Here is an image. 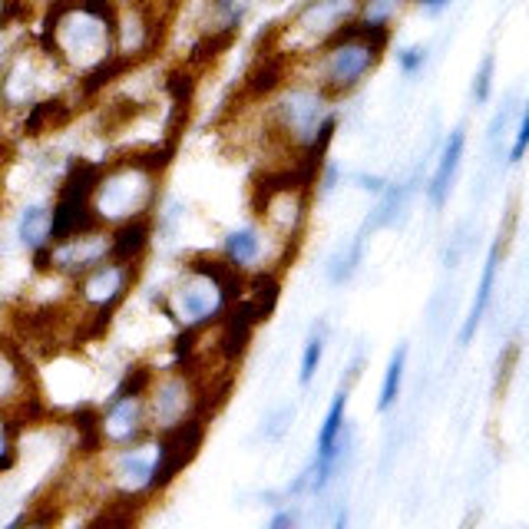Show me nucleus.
Returning <instances> with one entry per match:
<instances>
[{"label": "nucleus", "mask_w": 529, "mask_h": 529, "mask_svg": "<svg viewBox=\"0 0 529 529\" xmlns=\"http://www.w3.org/2000/svg\"><path fill=\"white\" fill-rule=\"evenodd\" d=\"M70 116H73V106L67 100H60V96H47V100L30 103V113H27V120H24V133L27 136L53 133V129L67 126Z\"/></svg>", "instance_id": "nucleus-12"}, {"label": "nucleus", "mask_w": 529, "mask_h": 529, "mask_svg": "<svg viewBox=\"0 0 529 529\" xmlns=\"http://www.w3.org/2000/svg\"><path fill=\"white\" fill-rule=\"evenodd\" d=\"M149 410L146 397L139 394H113V401L106 404L100 414V440L103 447L123 450L133 444H143V437L149 434Z\"/></svg>", "instance_id": "nucleus-4"}, {"label": "nucleus", "mask_w": 529, "mask_h": 529, "mask_svg": "<svg viewBox=\"0 0 529 529\" xmlns=\"http://www.w3.org/2000/svg\"><path fill=\"white\" fill-rule=\"evenodd\" d=\"M526 146H529V116L520 110V113H516V143L510 149V163H520L523 153H526Z\"/></svg>", "instance_id": "nucleus-21"}, {"label": "nucleus", "mask_w": 529, "mask_h": 529, "mask_svg": "<svg viewBox=\"0 0 529 529\" xmlns=\"http://www.w3.org/2000/svg\"><path fill=\"white\" fill-rule=\"evenodd\" d=\"M361 182V189H367V192H374V196H381L384 192V179L381 176H354Z\"/></svg>", "instance_id": "nucleus-23"}, {"label": "nucleus", "mask_w": 529, "mask_h": 529, "mask_svg": "<svg viewBox=\"0 0 529 529\" xmlns=\"http://www.w3.org/2000/svg\"><path fill=\"white\" fill-rule=\"evenodd\" d=\"M265 255V235L255 225H245V229H235L225 235L222 242V258H229L232 265H239L242 272L245 268H255Z\"/></svg>", "instance_id": "nucleus-11"}, {"label": "nucleus", "mask_w": 529, "mask_h": 529, "mask_svg": "<svg viewBox=\"0 0 529 529\" xmlns=\"http://www.w3.org/2000/svg\"><path fill=\"white\" fill-rule=\"evenodd\" d=\"M493 70H496V57L493 53H487L477 70V77H473V100L477 103H487L490 93H493Z\"/></svg>", "instance_id": "nucleus-20"}, {"label": "nucleus", "mask_w": 529, "mask_h": 529, "mask_svg": "<svg viewBox=\"0 0 529 529\" xmlns=\"http://www.w3.org/2000/svg\"><path fill=\"white\" fill-rule=\"evenodd\" d=\"M407 0H361V24H374V27H394L397 14Z\"/></svg>", "instance_id": "nucleus-16"}, {"label": "nucleus", "mask_w": 529, "mask_h": 529, "mask_svg": "<svg viewBox=\"0 0 529 529\" xmlns=\"http://www.w3.org/2000/svg\"><path fill=\"white\" fill-rule=\"evenodd\" d=\"M427 57H430V50L424 43H410V47L397 50V67H401L404 77H417V73L427 67Z\"/></svg>", "instance_id": "nucleus-19"}, {"label": "nucleus", "mask_w": 529, "mask_h": 529, "mask_svg": "<svg viewBox=\"0 0 529 529\" xmlns=\"http://www.w3.org/2000/svg\"><path fill=\"white\" fill-rule=\"evenodd\" d=\"M417 7H424V10H430V14H440V10H444L450 0H414Z\"/></svg>", "instance_id": "nucleus-25"}, {"label": "nucleus", "mask_w": 529, "mask_h": 529, "mask_svg": "<svg viewBox=\"0 0 529 529\" xmlns=\"http://www.w3.org/2000/svg\"><path fill=\"white\" fill-rule=\"evenodd\" d=\"M153 245V212L133 215V219L120 222L110 232V258L113 262H126V265H139L143 255Z\"/></svg>", "instance_id": "nucleus-6"}, {"label": "nucleus", "mask_w": 529, "mask_h": 529, "mask_svg": "<svg viewBox=\"0 0 529 529\" xmlns=\"http://www.w3.org/2000/svg\"><path fill=\"white\" fill-rule=\"evenodd\" d=\"M209 434V417H186L179 424H172L166 430H159V444H156V463H153V480L149 490L163 493L192 460L199 457V450Z\"/></svg>", "instance_id": "nucleus-3"}, {"label": "nucleus", "mask_w": 529, "mask_h": 529, "mask_svg": "<svg viewBox=\"0 0 529 529\" xmlns=\"http://www.w3.org/2000/svg\"><path fill=\"white\" fill-rule=\"evenodd\" d=\"M242 298L248 301V308L255 311L258 321H268L275 315L278 298H282V272H275V268H258L252 278H245Z\"/></svg>", "instance_id": "nucleus-8"}, {"label": "nucleus", "mask_w": 529, "mask_h": 529, "mask_svg": "<svg viewBox=\"0 0 529 529\" xmlns=\"http://www.w3.org/2000/svg\"><path fill=\"white\" fill-rule=\"evenodd\" d=\"M463 146H467V133H463V129H453L444 143V153H440V166H437L434 179H430V189H427L434 209H444V202L450 199L453 179H457V169L463 159Z\"/></svg>", "instance_id": "nucleus-7"}, {"label": "nucleus", "mask_w": 529, "mask_h": 529, "mask_svg": "<svg viewBox=\"0 0 529 529\" xmlns=\"http://www.w3.org/2000/svg\"><path fill=\"white\" fill-rule=\"evenodd\" d=\"M255 4L258 0H205L202 30H209V34H239Z\"/></svg>", "instance_id": "nucleus-9"}, {"label": "nucleus", "mask_w": 529, "mask_h": 529, "mask_svg": "<svg viewBox=\"0 0 529 529\" xmlns=\"http://www.w3.org/2000/svg\"><path fill=\"white\" fill-rule=\"evenodd\" d=\"M404 371H407V344H397V351L391 354V361H387V374H384V384H381V401H377V410L387 414L397 397H401V384H404Z\"/></svg>", "instance_id": "nucleus-14"}, {"label": "nucleus", "mask_w": 529, "mask_h": 529, "mask_svg": "<svg viewBox=\"0 0 529 529\" xmlns=\"http://www.w3.org/2000/svg\"><path fill=\"white\" fill-rule=\"evenodd\" d=\"M500 248H503V242H496V245L490 248V255H487V265H483V275H480V288H477V298H473V305H470V315H467V321H463V331H460V344H470V341H473V334H477L480 321H483V315H487V308H490V298H493V285H496V268H500Z\"/></svg>", "instance_id": "nucleus-10"}, {"label": "nucleus", "mask_w": 529, "mask_h": 529, "mask_svg": "<svg viewBox=\"0 0 529 529\" xmlns=\"http://www.w3.org/2000/svg\"><path fill=\"white\" fill-rule=\"evenodd\" d=\"M325 341H328V325L321 321V325H315V331L308 334L305 354H301V374H298L301 387H308L311 381H315V374H318V367H321V358H325Z\"/></svg>", "instance_id": "nucleus-15"}, {"label": "nucleus", "mask_w": 529, "mask_h": 529, "mask_svg": "<svg viewBox=\"0 0 529 529\" xmlns=\"http://www.w3.org/2000/svg\"><path fill=\"white\" fill-rule=\"evenodd\" d=\"M516 113H520V110H513V106H503V110L493 116V123H490V133H487V139H490V146H493V149L500 146V139L506 136V123H510Z\"/></svg>", "instance_id": "nucleus-22"}, {"label": "nucleus", "mask_w": 529, "mask_h": 529, "mask_svg": "<svg viewBox=\"0 0 529 529\" xmlns=\"http://www.w3.org/2000/svg\"><path fill=\"white\" fill-rule=\"evenodd\" d=\"M50 222L53 215L50 209H43V205H27L24 212H20L17 219V239L30 252H37V248L50 245Z\"/></svg>", "instance_id": "nucleus-13"}, {"label": "nucleus", "mask_w": 529, "mask_h": 529, "mask_svg": "<svg viewBox=\"0 0 529 529\" xmlns=\"http://www.w3.org/2000/svg\"><path fill=\"white\" fill-rule=\"evenodd\" d=\"M391 40L394 27H374L354 20L308 57L311 70H315L311 83L321 86L331 100H344L354 90H361V83L381 67Z\"/></svg>", "instance_id": "nucleus-1"}, {"label": "nucleus", "mask_w": 529, "mask_h": 529, "mask_svg": "<svg viewBox=\"0 0 529 529\" xmlns=\"http://www.w3.org/2000/svg\"><path fill=\"white\" fill-rule=\"evenodd\" d=\"M295 523H298V516L291 510H285V513H278L272 520V529H285V526H295Z\"/></svg>", "instance_id": "nucleus-24"}, {"label": "nucleus", "mask_w": 529, "mask_h": 529, "mask_svg": "<svg viewBox=\"0 0 529 529\" xmlns=\"http://www.w3.org/2000/svg\"><path fill=\"white\" fill-rule=\"evenodd\" d=\"M361 17V0H305L288 14L285 24L268 30V43L288 53L291 60H308L318 47L341 34L344 27Z\"/></svg>", "instance_id": "nucleus-2"}, {"label": "nucleus", "mask_w": 529, "mask_h": 529, "mask_svg": "<svg viewBox=\"0 0 529 529\" xmlns=\"http://www.w3.org/2000/svg\"><path fill=\"white\" fill-rule=\"evenodd\" d=\"M153 463H156V450H146L143 444L123 447L120 457L113 463V483L123 496H143L153 493L149 490V480H153Z\"/></svg>", "instance_id": "nucleus-5"}, {"label": "nucleus", "mask_w": 529, "mask_h": 529, "mask_svg": "<svg viewBox=\"0 0 529 529\" xmlns=\"http://www.w3.org/2000/svg\"><path fill=\"white\" fill-rule=\"evenodd\" d=\"M291 420H295V407H291V404H282V407L268 410L265 420H262V434H265V440H282L285 430L291 427Z\"/></svg>", "instance_id": "nucleus-18"}, {"label": "nucleus", "mask_w": 529, "mask_h": 529, "mask_svg": "<svg viewBox=\"0 0 529 529\" xmlns=\"http://www.w3.org/2000/svg\"><path fill=\"white\" fill-rule=\"evenodd\" d=\"M156 381V371L149 364H129L123 371V381L116 384V394H139L146 397V391L153 387Z\"/></svg>", "instance_id": "nucleus-17"}]
</instances>
